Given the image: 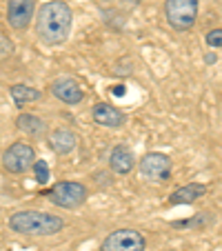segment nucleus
I'll return each instance as SVG.
<instances>
[{"mask_svg":"<svg viewBox=\"0 0 222 251\" xmlns=\"http://www.w3.org/2000/svg\"><path fill=\"white\" fill-rule=\"evenodd\" d=\"M74 27V14L71 7L62 0H49L43 2L36 14V33L45 45H62L71 36Z\"/></svg>","mask_w":222,"mask_h":251,"instance_id":"1","label":"nucleus"},{"mask_svg":"<svg viewBox=\"0 0 222 251\" xmlns=\"http://www.w3.org/2000/svg\"><path fill=\"white\" fill-rule=\"evenodd\" d=\"M62 227H65V223L60 216L33 211V209L16 211L9 216V229L14 233H23V236H53Z\"/></svg>","mask_w":222,"mask_h":251,"instance_id":"2","label":"nucleus"},{"mask_svg":"<svg viewBox=\"0 0 222 251\" xmlns=\"http://www.w3.org/2000/svg\"><path fill=\"white\" fill-rule=\"evenodd\" d=\"M200 0H167L165 2V16L167 23L175 31H187L196 25L198 18Z\"/></svg>","mask_w":222,"mask_h":251,"instance_id":"3","label":"nucleus"},{"mask_svg":"<svg viewBox=\"0 0 222 251\" xmlns=\"http://www.w3.org/2000/svg\"><path fill=\"white\" fill-rule=\"evenodd\" d=\"M47 198L62 209H76V207H80V204H85L87 187L82 185V182L62 180V182H56V185L47 191Z\"/></svg>","mask_w":222,"mask_h":251,"instance_id":"4","label":"nucleus"},{"mask_svg":"<svg viewBox=\"0 0 222 251\" xmlns=\"http://www.w3.org/2000/svg\"><path fill=\"white\" fill-rule=\"evenodd\" d=\"M33 162H36V151L27 142H14L2 153V167L9 174H16V176L29 171L33 167Z\"/></svg>","mask_w":222,"mask_h":251,"instance_id":"5","label":"nucleus"},{"mask_svg":"<svg viewBox=\"0 0 222 251\" xmlns=\"http://www.w3.org/2000/svg\"><path fill=\"white\" fill-rule=\"evenodd\" d=\"M147 240L136 229H116L102 240V251H145Z\"/></svg>","mask_w":222,"mask_h":251,"instance_id":"6","label":"nucleus"},{"mask_svg":"<svg viewBox=\"0 0 222 251\" xmlns=\"http://www.w3.org/2000/svg\"><path fill=\"white\" fill-rule=\"evenodd\" d=\"M140 176L149 182H167L171 178V158L151 151L140 160Z\"/></svg>","mask_w":222,"mask_h":251,"instance_id":"7","label":"nucleus"},{"mask_svg":"<svg viewBox=\"0 0 222 251\" xmlns=\"http://www.w3.org/2000/svg\"><path fill=\"white\" fill-rule=\"evenodd\" d=\"M36 0H7V20L14 29H27L33 20Z\"/></svg>","mask_w":222,"mask_h":251,"instance_id":"8","label":"nucleus"},{"mask_svg":"<svg viewBox=\"0 0 222 251\" xmlns=\"http://www.w3.org/2000/svg\"><path fill=\"white\" fill-rule=\"evenodd\" d=\"M91 118H94V123H98L100 127H109V129H120L124 123H127L123 111L116 109L114 104H107V102L96 104L94 109H91Z\"/></svg>","mask_w":222,"mask_h":251,"instance_id":"9","label":"nucleus"},{"mask_svg":"<svg viewBox=\"0 0 222 251\" xmlns=\"http://www.w3.org/2000/svg\"><path fill=\"white\" fill-rule=\"evenodd\" d=\"M51 94L56 96L58 100H62L65 104H78L82 102L85 98V91L80 89L76 80H71V78H62V80H56L51 85Z\"/></svg>","mask_w":222,"mask_h":251,"instance_id":"10","label":"nucleus"},{"mask_svg":"<svg viewBox=\"0 0 222 251\" xmlns=\"http://www.w3.org/2000/svg\"><path fill=\"white\" fill-rule=\"evenodd\" d=\"M109 167L118 176L131 174V169L136 167V158H133L131 149L124 147V145H116V147L111 149V156H109Z\"/></svg>","mask_w":222,"mask_h":251,"instance_id":"11","label":"nucleus"},{"mask_svg":"<svg viewBox=\"0 0 222 251\" xmlns=\"http://www.w3.org/2000/svg\"><path fill=\"white\" fill-rule=\"evenodd\" d=\"M49 149H51L53 153H60V156H67V153H71L74 149H76V133H71L69 129H56V131L49 136Z\"/></svg>","mask_w":222,"mask_h":251,"instance_id":"12","label":"nucleus"},{"mask_svg":"<svg viewBox=\"0 0 222 251\" xmlns=\"http://www.w3.org/2000/svg\"><path fill=\"white\" fill-rule=\"evenodd\" d=\"M204 194H207V187L200 185V182H191V185H184L180 189H175L169 196V202L171 204H191L198 198H202Z\"/></svg>","mask_w":222,"mask_h":251,"instance_id":"13","label":"nucleus"},{"mask_svg":"<svg viewBox=\"0 0 222 251\" xmlns=\"http://www.w3.org/2000/svg\"><path fill=\"white\" fill-rule=\"evenodd\" d=\"M16 125H18L20 131L29 133V136H43L45 133V123L31 114H20L18 120H16Z\"/></svg>","mask_w":222,"mask_h":251,"instance_id":"14","label":"nucleus"},{"mask_svg":"<svg viewBox=\"0 0 222 251\" xmlns=\"http://www.w3.org/2000/svg\"><path fill=\"white\" fill-rule=\"evenodd\" d=\"M11 98H14L16 104H27L33 102V100H40V91L27 85H14L11 87Z\"/></svg>","mask_w":222,"mask_h":251,"instance_id":"15","label":"nucleus"},{"mask_svg":"<svg viewBox=\"0 0 222 251\" xmlns=\"http://www.w3.org/2000/svg\"><path fill=\"white\" fill-rule=\"evenodd\" d=\"M33 176L38 185H47L49 182V165L45 160H36L33 162Z\"/></svg>","mask_w":222,"mask_h":251,"instance_id":"16","label":"nucleus"},{"mask_svg":"<svg viewBox=\"0 0 222 251\" xmlns=\"http://www.w3.org/2000/svg\"><path fill=\"white\" fill-rule=\"evenodd\" d=\"M207 45L209 47H222V29H213L207 33Z\"/></svg>","mask_w":222,"mask_h":251,"instance_id":"17","label":"nucleus"},{"mask_svg":"<svg viewBox=\"0 0 222 251\" xmlns=\"http://www.w3.org/2000/svg\"><path fill=\"white\" fill-rule=\"evenodd\" d=\"M216 60H218L216 53H207V62H209V65H211V62H216Z\"/></svg>","mask_w":222,"mask_h":251,"instance_id":"18","label":"nucleus"},{"mask_svg":"<svg viewBox=\"0 0 222 251\" xmlns=\"http://www.w3.org/2000/svg\"><path fill=\"white\" fill-rule=\"evenodd\" d=\"M127 2H131V5H138V2H142V0H127Z\"/></svg>","mask_w":222,"mask_h":251,"instance_id":"19","label":"nucleus"}]
</instances>
